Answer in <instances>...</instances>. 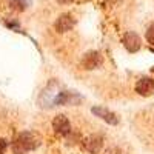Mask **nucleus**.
Masks as SVG:
<instances>
[{
	"instance_id": "12",
	"label": "nucleus",
	"mask_w": 154,
	"mask_h": 154,
	"mask_svg": "<svg viewBox=\"0 0 154 154\" xmlns=\"http://www.w3.org/2000/svg\"><path fill=\"white\" fill-rule=\"evenodd\" d=\"M57 2H59L60 5H66V3H71V2H74V0H57Z\"/></svg>"
},
{
	"instance_id": "4",
	"label": "nucleus",
	"mask_w": 154,
	"mask_h": 154,
	"mask_svg": "<svg viewBox=\"0 0 154 154\" xmlns=\"http://www.w3.org/2000/svg\"><path fill=\"white\" fill-rule=\"evenodd\" d=\"M80 65L83 69H96L102 65V56L97 51H89L82 57Z\"/></svg>"
},
{
	"instance_id": "11",
	"label": "nucleus",
	"mask_w": 154,
	"mask_h": 154,
	"mask_svg": "<svg viewBox=\"0 0 154 154\" xmlns=\"http://www.w3.org/2000/svg\"><path fill=\"white\" fill-rule=\"evenodd\" d=\"M8 149V142L5 139H0V154H5Z\"/></svg>"
},
{
	"instance_id": "10",
	"label": "nucleus",
	"mask_w": 154,
	"mask_h": 154,
	"mask_svg": "<svg viewBox=\"0 0 154 154\" xmlns=\"http://www.w3.org/2000/svg\"><path fill=\"white\" fill-rule=\"evenodd\" d=\"M146 40H148L151 45H154V23L149 25V28H148V31H146Z\"/></svg>"
},
{
	"instance_id": "5",
	"label": "nucleus",
	"mask_w": 154,
	"mask_h": 154,
	"mask_svg": "<svg viewBox=\"0 0 154 154\" xmlns=\"http://www.w3.org/2000/svg\"><path fill=\"white\" fill-rule=\"evenodd\" d=\"M82 100V97L77 93H69V91H60L57 93L54 99V105H77Z\"/></svg>"
},
{
	"instance_id": "2",
	"label": "nucleus",
	"mask_w": 154,
	"mask_h": 154,
	"mask_svg": "<svg viewBox=\"0 0 154 154\" xmlns=\"http://www.w3.org/2000/svg\"><path fill=\"white\" fill-rule=\"evenodd\" d=\"M53 128H54L56 134L63 136V137H66L71 133V123H69L66 116H63V114H59V116H56V117H54Z\"/></svg>"
},
{
	"instance_id": "6",
	"label": "nucleus",
	"mask_w": 154,
	"mask_h": 154,
	"mask_svg": "<svg viewBox=\"0 0 154 154\" xmlns=\"http://www.w3.org/2000/svg\"><path fill=\"white\" fill-rule=\"evenodd\" d=\"M123 46L126 48V51H130V53H137L142 46V40H140V37L136 34V32H126L123 35Z\"/></svg>"
},
{
	"instance_id": "7",
	"label": "nucleus",
	"mask_w": 154,
	"mask_h": 154,
	"mask_svg": "<svg viewBox=\"0 0 154 154\" xmlns=\"http://www.w3.org/2000/svg\"><path fill=\"white\" fill-rule=\"evenodd\" d=\"M91 111H93L94 116L100 117L102 120H105V122L109 123V125H117V123H119V117H117V116H116L112 111L103 108V106H94Z\"/></svg>"
},
{
	"instance_id": "3",
	"label": "nucleus",
	"mask_w": 154,
	"mask_h": 154,
	"mask_svg": "<svg viewBox=\"0 0 154 154\" xmlns=\"http://www.w3.org/2000/svg\"><path fill=\"white\" fill-rule=\"evenodd\" d=\"M83 146L89 154H99L103 148V137L99 134H91L83 140Z\"/></svg>"
},
{
	"instance_id": "9",
	"label": "nucleus",
	"mask_w": 154,
	"mask_h": 154,
	"mask_svg": "<svg viewBox=\"0 0 154 154\" xmlns=\"http://www.w3.org/2000/svg\"><path fill=\"white\" fill-rule=\"evenodd\" d=\"M74 19H72V16L71 14H62V16H59V19L56 20V25H54V28H56V31L57 32H66V31H69V29H72V26H74Z\"/></svg>"
},
{
	"instance_id": "1",
	"label": "nucleus",
	"mask_w": 154,
	"mask_h": 154,
	"mask_svg": "<svg viewBox=\"0 0 154 154\" xmlns=\"http://www.w3.org/2000/svg\"><path fill=\"white\" fill-rule=\"evenodd\" d=\"M38 145H40V137L35 133L23 131L16 137L14 143H12V152L14 154H26L28 151L38 148Z\"/></svg>"
},
{
	"instance_id": "8",
	"label": "nucleus",
	"mask_w": 154,
	"mask_h": 154,
	"mask_svg": "<svg viewBox=\"0 0 154 154\" xmlns=\"http://www.w3.org/2000/svg\"><path fill=\"white\" fill-rule=\"evenodd\" d=\"M136 91L143 97L151 96L154 93V80L149 79V77H142V79L136 83Z\"/></svg>"
}]
</instances>
